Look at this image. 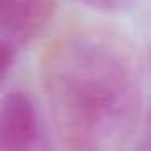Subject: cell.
Returning a JSON list of instances; mask_svg holds the SVG:
<instances>
[{"mask_svg":"<svg viewBox=\"0 0 151 151\" xmlns=\"http://www.w3.org/2000/svg\"><path fill=\"white\" fill-rule=\"evenodd\" d=\"M43 84L55 126L71 149L110 151L135 137L142 119L140 75L114 36L71 32L46 50Z\"/></svg>","mask_w":151,"mask_h":151,"instance_id":"cell-1","label":"cell"},{"mask_svg":"<svg viewBox=\"0 0 151 151\" xmlns=\"http://www.w3.org/2000/svg\"><path fill=\"white\" fill-rule=\"evenodd\" d=\"M39 139L37 116L32 100L13 91L0 100V151H25Z\"/></svg>","mask_w":151,"mask_h":151,"instance_id":"cell-2","label":"cell"},{"mask_svg":"<svg viewBox=\"0 0 151 151\" xmlns=\"http://www.w3.org/2000/svg\"><path fill=\"white\" fill-rule=\"evenodd\" d=\"M55 0H0V37L14 46L34 39L53 14Z\"/></svg>","mask_w":151,"mask_h":151,"instance_id":"cell-3","label":"cell"},{"mask_svg":"<svg viewBox=\"0 0 151 151\" xmlns=\"http://www.w3.org/2000/svg\"><path fill=\"white\" fill-rule=\"evenodd\" d=\"M13 62H14V45L4 37H0V87H2L6 77L9 75Z\"/></svg>","mask_w":151,"mask_h":151,"instance_id":"cell-4","label":"cell"},{"mask_svg":"<svg viewBox=\"0 0 151 151\" xmlns=\"http://www.w3.org/2000/svg\"><path fill=\"white\" fill-rule=\"evenodd\" d=\"M86 6L94 7L98 11H121L128 6H132L135 0H80Z\"/></svg>","mask_w":151,"mask_h":151,"instance_id":"cell-5","label":"cell"},{"mask_svg":"<svg viewBox=\"0 0 151 151\" xmlns=\"http://www.w3.org/2000/svg\"><path fill=\"white\" fill-rule=\"evenodd\" d=\"M139 147L151 149V107L146 112V117L142 121V132H140V137H139Z\"/></svg>","mask_w":151,"mask_h":151,"instance_id":"cell-6","label":"cell"},{"mask_svg":"<svg viewBox=\"0 0 151 151\" xmlns=\"http://www.w3.org/2000/svg\"><path fill=\"white\" fill-rule=\"evenodd\" d=\"M149 69H151V46H149Z\"/></svg>","mask_w":151,"mask_h":151,"instance_id":"cell-7","label":"cell"}]
</instances>
